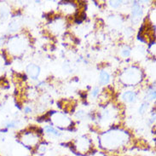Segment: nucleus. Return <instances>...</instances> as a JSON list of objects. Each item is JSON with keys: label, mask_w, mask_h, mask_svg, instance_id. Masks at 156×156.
Masks as SVG:
<instances>
[{"label": "nucleus", "mask_w": 156, "mask_h": 156, "mask_svg": "<svg viewBox=\"0 0 156 156\" xmlns=\"http://www.w3.org/2000/svg\"><path fill=\"white\" fill-rule=\"evenodd\" d=\"M122 81L127 85H134L141 81V72L136 68H131L122 74Z\"/></svg>", "instance_id": "nucleus-1"}, {"label": "nucleus", "mask_w": 156, "mask_h": 156, "mask_svg": "<svg viewBox=\"0 0 156 156\" xmlns=\"http://www.w3.org/2000/svg\"><path fill=\"white\" fill-rule=\"evenodd\" d=\"M20 140L23 144H25L27 147L33 148L36 147V145L38 144L39 136L38 132L35 131H26L20 136Z\"/></svg>", "instance_id": "nucleus-2"}, {"label": "nucleus", "mask_w": 156, "mask_h": 156, "mask_svg": "<svg viewBox=\"0 0 156 156\" xmlns=\"http://www.w3.org/2000/svg\"><path fill=\"white\" fill-rule=\"evenodd\" d=\"M73 147L76 148L77 152H79V154H86L91 148V142L85 136H83L77 140L76 144Z\"/></svg>", "instance_id": "nucleus-3"}, {"label": "nucleus", "mask_w": 156, "mask_h": 156, "mask_svg": "<svg viewBox=\"0 0 156 156\" xmlns=\"http://www.w3.org/2000/svg\"><path fill=\"white\" fill-rule=\"evenodd\" d=\"M27 73H28V75L31 79L33 80H37L39 73H40V68L35 64H29L27 67Z\"/></svg>", "instance_id": "nucleus-4"}, {"label": "nucleus", "mask_w": 156, "mask_h": 156, "mask_svg": "<svg viewBox=\"0 0 156 156\" xmlns=\"http://www.w3.org/2000/svg\"><path fill=\"white\" fill-rule=\"evenodd\" d=\"M142 16H143V9L139 4L135 2L132 7V20L136 23L141 19Z\"/></svg>", "instance_id": "nucleus-5"}, {"label": "nucleus", "mask_w": 156, "mask_h": 156, "mask_svg": "<svg viewBox=\"0 0 156 156\" xmlns=\"http://www.w3.org/2000/svg\"><path fill=\"white\" fill-rule=\"evenodd\" d=\"M136 93L135 91H126L125 93H123L122 95V99L125 101L126 102H129V103H131V102H134L136 100Z\"/></svg>", "instance_id": "nucleus-6"}, {"label": "nucleus", "mask_w": 156, "mask_h": 156, "mask_svg": "<svg viewBox=\"0 0 156 156\" xmlns=\"http://www.w3.org/2000/svg\"><path fill=\"white\" fill-rule=\"evenodd\" d=\"M110 81V75L108 73L105 71H101L100 73V78H99V82L101 85H106L109 83Z\"/></svg>", "instance_id": "nucleus-7"}, {"label": "nucleus", "mask_w": 156, "mask_h": 156, "mask_svg": "<svg viewBox=\"0 0 156 156\" xmlns=\"http://www.w3.org/2000/svg\"><path fill=\"white\" fill-rule=\"evenodd\" d=\"M44 130L46 131V133L48 134H50L51 136H61V133H60L59 131H56L54 127H52L51 126H47L44 128Z\"/></svg>", "instance_id": "nucleus-8"}, {"label": "nucleus", "mask_w": 156, "mask_h": 156, "mask_svg": "<svg viewBox=\"0 0 156 156\" xmlns=\"http://www.w3.org/2000/svg\"><path fill=\"white\" fill-rule=\"evenodd\" d=\"M154 98H155V91H154V89L151 88L149 90H148V94H147V96H146V100L148 101H153V100H154Z\"/></svg>", "instance_id": "nucleus-9"}, {"label": "nucleus", "mask_w": 156, "mask_h": 156, "mask_svg": "<svg viewBox=\"0 0 156 156\" xmlns=\"http://www.w3.org/2000/svg\"><path fill=\"white\" fill-rule=\"evenodd\" d=\"M130 54H131V49L129 47H125L121 51V55L124 57H128L130 55Z\"/></svg>", "instance_id": "nucleus-10"}, {"label": "nucleus", "mask_w": 156, "mask_h": 156, "mask_svg": "<svg viewBox=\"0 0 156 156\" xmlns=\"http://www.w3.org/2000/svg\"><path fill=\"white\" fill-rule=\"evenodd\" d=\"M147 108H148V103H143L142 105L140 106L139 113L142 114H144L147 111Z\"/></svg>", "instance_id": "nucleus-11"}, {"label": "nucleus", "mask_w": 156, "mask_h": 156, "mask_svg": "<svg viewBox=\"0 0 156 156\" xmlns=\"http://www.w3.org/2000/svg\"><path fill=\"white\" fill-rule=\"evenodd\" d=\"M99 92H100V89L98 88V87H97V88H95L92 91H91V95H92V97H97V96L99 95Z\"/></svg>", "instance_id": "nucleus-12"}, {"label": "nucleus", "mask_w": 156, "mask_h": 156, "mask_svg": "<svg viewBox=\"0 0 156 156\" xmlns=\"http://www.w3.org/2000/svg\"><path fill=\"white\" fill-rule=\"evenodd\" d=\"M121 4V2H119V1H115V2H110V4H111V6L112 7H114V8H118L119 6Z\"/></svg>", "instance_id": "nucleus-13"}, {"label": "nucleus", "mask_w": 156, "mask_h": 156, "mask_svg": "<svg viewBox=\"0 0 156 156\" xmlns=\"http://www.w3.org/2000/svg\"><path fill=\"white\" fill-rule=\"evenodd\" d=\"M24 111H25L26 114H29V113H31V112H32V108H31L30 107H25Z\"/></svg>", "instance_id": "nucleus-14"}]
</instances>
